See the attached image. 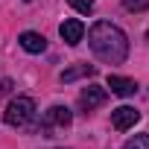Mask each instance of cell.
I'll use <instances>...</instances> for the list:
<instances>
[{"label":"cell","instance_id":"obj_14","mask_svg":"<svg viewBox=\"0 0 149 149\" xmlns=\"http://www.w3.org/2000/svg\"><path fill=\"white\" fill-rule=\"evenodd\" d=\"M26 3H32V0H26Z\"/></svg>","mask_w":149,"mask_h":149},{"label":"cell","instance_id":"obj_6","mask_svg":"<svg viewBox=\"0 0 149 149\" xmlns=\"http://www.w3.org/2000/svg\"><path fill=\"white\" fill-rule=\"evenodd\" d=\"M105 100H108V91H105V88H100V85H88V88H82V94H79V105H82L85 111L100 108Z\"/></svg>","mask_w":149,"mask_h":149},{"label":"cell","instance_id":"obj_7","mask_svg":"<svg viewBox=\"0 0 149 149\" xmlns=\"http://www.w3.org/2000/svg\"><path fill=\"white\" fill-rule=\"evenodd\" d=\"M108 88L117 97H134L137 94V82L134 79H126V76H108Z\"/></svg>","mask_w":149,"mask_h":149},{"label":"cell","instance_id":"obj_3","mask_svg":"<svg viewBox=\"0 0 149 149\" xmlns=\"http://www.w3.org/2000/svg\"><path fill=\"white\" fill-rule=\"evenodd\" d=\"M70 123H73V114H70L67 105H50V108L44 111L41 123H38V132H44V134L50 137L53 129H64V126H70Z\"/></svg>","mask_w":149,"mask_h":149},{"label":"cell","instance_id":"obj_12","mask_svg":"<svg viewBox=\"0 0 149 149\" xmlns=\"http://www.w3.org/2000/svg\"><path fill=\"white\" fill-rule=\"evenodd\" d=\"M123 6H126L129 12H143V9H146V0H123Z\"/></svg>","mask_w":149,"mask_h":149},{"label":"cell","instance_id":"obj_10","mask_svg":"<svg viewBox=\"0 0 149 149\" xmlns=\"http://www.w3.org/2000/svg\"><path fill=\"white\" fill-rule=\"evenodd\" d=\"M123 149H149V134H134L123 143Z\"/></svg>","mask_w":149,"mask_h":149},{"label":"cell","instance_id":"obj_9","mask_svg":"<svg viewBox=\"0 0 149 149\" xmlns=\"http://www.w3.org/2000/svg\"><path fill=\"white\" fill-rule=\"evenodd\" d=\"M94 73H97L94 64H73V67H67V70L58 73V79H61V82H76V79H82V76H94Z\"/></svg>","mask_w":149,"mask_h":149},{"label":"cell","instance_id":"obj_2","mask_svg":"<svg viewBox=\"0 0 149 149\" xmlns=\"http://www.w3.org/2000/svg\"><path fill=\"white\" fill-rule=\"evenodd\" d=\"M32 117H35V100H32V97H15V100L6 105V111H3V120H6L12 129L29 126Z\"/></svg>","mask_w":149,"mask_h":149},{"label":"cell","instance_id":"obj_4","mask_svg":"<svg viewBox=\"0 0 149 149\" xmlns=\"http://www.w3.org/2000/svg\"><path fill=\"white\" fill-rule=\"evenodd\" d=\"M137 120H140V111L132 108V105H120V108L111 111V126H114L117 132H129Z\"/></svg>","mask_w":149,"mask_h":149},{"label":"cell","instance_id":"obj_5","mask_svg":"<svg viewBox=\"0 0 149 149\" xmlns=\"http://www.w3.org/2000/svg\"><path fill=\"white\" fill-rule=\"evenodd\" d=\"M58 35L64 38V44H70V47H76L82 38H85V24L79 21V18H67L61 26H58Z\"/></svg>","mask_w":149,"mask_h":149},{"label":"cell","instance_id":"obj_13","mask_svg":"<svg viewBox=\"0 0 149 149\" xmlns=\"http://www.w3.org/2000/svg\"><path fill=\"white\" fill-rule=\"evenodd\" d=\"M12 91V79H0V97Z\"/></svg>","mask_w":149,"mask_h":149},{"label":"cell","instance_id":"obj_1","mask_svg":"<svg viewBox=\"0 0 149 149\" xmlns=\"http://www.w3.org/2000/svg\"><path fill=\"white\" fill-rule=\"evenodd\" d=\"M88 44H91L94 56L105 64H123L129 56V38L111 21H97L88 29Z\"/></svg>","mask_w":149,"mask_h":149},{"label":"cell","instance_id":"obj_8","mask_svg":"<svg viewBox=\"0 0 149 149\" xmlns=\"http://www.w3.org/2000/svg\"><path fill=\"white\" fill-rule=\"evenodd\" d=\"M18 41H21V47H24L26 53H32V56L47 50V38H44L41 32H21V38H18Z\"/></svg>","mask_w":149,"mask_h":149},{"label":"cell","instance_id":"obj_11","mask_svg":"<svg viewBox=\"0 0 149 149\" xmlns=\"http://www.w3.org/2000/svg\"><path fill=\"white\" fill-rule=\"evenodd\" d=\"M67 3L76 9L79 15H91V12H94V0H67Z\"/></svg>","mask_w":149,"mask_h":149}]
</instances>
